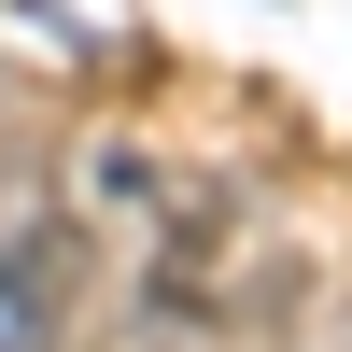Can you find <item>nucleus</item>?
<instances>
[{
	"label": "nucleus",
	"instance_id": "1",
	"mask_svg": "<svg viewBox=\"0 0 352 352\" xmlns=\"http://www.w3.org/2000/svg\"><path fill=\"white\" fill-rule=\"evenodd\" d=\"M0 352H56V282L0 254Z\"/></svg>",
	"mask_w": 352,
	"mask_h": 352
}]
</instances>
